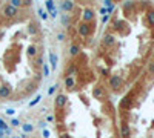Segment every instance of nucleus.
Wrapping results in <instances>:
<instances>
[{
    "label": "nucleus",
    "mask_w": 154,
    "mask_h": 138,
    "mask_svg": "<svg viewBox=\"0 0 154 138\" xmlns=\"http://www.w3.org/2000/svg\"><path fill=\"white\" fill-rule=\"evenodd\" d=\"M11 124H12V126H19V120H15V118H12V121H11Z\"/></svg>",
    "instance_id": "26"
},
{
    "label": "nucleus",
    "mask_w": 154,
    "mask_h": 138,
    "mask_svg": "<svg viewBox=\"0 0 154 138\" xmlns=\"http://www.w3.org/2000/svg\"><path fill=\"white\" fill-rule=\"evenodd\" d=\"M0 86H2V85H0Z\"/></svg>",
    "instance_id": "33"
},
{
    "label": "nucleus",
    "mask_w": 154,
    "mask_h": 138,
    "mask_svg": "<svg viewBox=\"0 0 154 138\" xmlns=\"http://www.w3.org/2000/svg\"><path fill=\"white\" fill-rule=\"evenodd\" d=\"M56 88H57V86H51V88L48 89V94H49V95H52L54 92H56Z\"/></svg>",
    "instance_id": "20"
},
{
    "label": "nucleus",
    "mask_w": 154,
    "mask_h": 138,
    "mask_svg": "<svg viewBox=\"0 0 154 138\" xmlns=\"http://www.w3.org/2000/svg\"><path fill=\"white\" fill-rule=\"evenodd\" d=\"M29 32H31V34H34V32H35V28H34V25H32V23L29 25Z\"/></svg>",
    "instance_id": "25"
},
{
    "label": "nucleus",
    "mask_w": 154,
    "mask_h": 138,
    "mask_svg": "<svg viewBox=\"0 0 154 138\" xmlns=\"http://www.w3.org/2000/svg\"><path fill=\"white\" fill-rule=\"evenodd\" d=\"M60 138H71L68 134H60Z\"/></svg>",
    "instance_id": "31"
},
{
    "label": "nucleus",
    "mask_w": 154,
    "mask_h": 138,
    "mask_svg": "<svg viewBox=\"0 0 154 138\" xmlns=\"http://www.w3.org/2000/svg\"><path fill=\"white\" fill-rule=\"evenodd\" d=\"M43 137L48 138V137H49V131H43Z\"/></svg>",
    "instance_id": "30"
},
{
    "label": "nucleus",
    "mask_w": 154,
    "mask_h": 138,
    "mask_svg": "<svg viewBox=\"0 0 154 138\" xmlns=\"http://www.w3.org/2000/svg\"><path fill=\"white\" fill-rule=\"evenodd\" d=\"M23 131H25V132H32V126H31V124H25V126H23Z\"/></svg>",
    "instance_id": "18"
},
{
    "label": "nucleus",
    "mask_w": 154,
    "mask_h": 138,
    "mask_svg": "<svg viewBox=\"0 0 154 138\" xmlns=\"http://www.w3.org/2000/svg\"><path fill=\"white\" fill-rule=\"evenodd\" d=\"M148 69H150V72H154V61H151V63H150Z\"/></svg>",
    "instance_id": "23"
},
{
    "label": "nucleus",
    "mask_w": 154,
    "mask_h": 138,
    "mask_svg": "<svg viewBox=\"0 0 154 138\" xmlns=\"http://www.w3.org/2000/svg\"><path fill=\"white\" fill-rule=\"evenodd\" d=\"M0 129H6V124H5L3 120H0Z\"/></svg>",
    "instance_id": "27"
},
{
    "label": "nucleus",
    "mask_w": 154,
    "mask_h": 138,
    "mask_svg": "<svg viewBox=\"0 0 154 138\" xmlns=\"http://www.w3.org/2000/svg\"><path fill=\"white\" fill-rule=\"evenodd\" d=\"M49 61H51V68L56 69L57 68V54L54 52V51L49 52Z\"/></svg>",
    "instance_id": "8"
},
{
    "label": "nucleus",
    "mask_w": 154,
    "mask_h": 138,
    "mask_svg": "<svg viewBox=\"0 0 154 138\" xmlns=\"http://www.w3.org/2000/svg\"><path fill=\"white\" fill-rule=\"evenodd\" d=\"M66 100H68V97H66V95L59 94V95L56 97V107H57V109H62L63 106L66 104Z\"/></svg>",
    "instance_id": "4"
},
{
    "label": "nucleus",
    "mask_w": 154,
    "mask_h": 138,
    "mask_svg": "<svg viewBox=\"0 0 154 138\" xmlns=\"http://www.w3.org/2000/svg\"><path fill=\"white\" fill-rule=\"evenodd\" d=\"M40 15H42V18H43V20H45V18H48V15L45 14V11H42V9H40Z\"/></svg>",
    "instance_id": "28"
},
{
    "label": "nucleus",
    "mask_w": 154,
    "mask_h": 138,
    "mask_svg": "<svg viewBox=\"0 0 154 138\" xmlns=\"http://www.w3.org/2000/svg\"><path fill=\"white\" fill-rule=\"evenodd\" d=\"M17 12H19V9L14 8V6H11V5L3 6V15H5L6 18H12V17H15Z\"/></svg>",
    "instance_id": "1"
},
{
    "label": "nucleus",
    "mask_w": 154,
    "mask_h": 138,
    "mask_svg": "<svg viewBox=\"0 0 154 138\" xmlns=\"http://www.w3.org/2000/svg\"><path fill=\"white\" fill-rule=\"evenodd\" d=\"M46 118H48V121H54V115H48Z\"/></svg>",
    "instance_id": "32"
},
{
    "label": "nucleus",
    "mask_w": 154,
    "mask_h": 138,
    "mask_svg": "<svg viewBox=\"0 0 154 138\" xmlns=\"http://www.w3.org/2000/svg\"><path fill=\"white\" fill-rule=\"evenodd\" d=\"M43 72H45V75H49V69H48V66H46V64L43 66Z\"/></svg>",
    "instance_id": "22"
},
{
    "label": "nucleus",
    "mask_w": 154,
    "mask_h": 138,
    "mask_svg": "<svg viewBox=\"0 0 154 138\" xmlns=\"http://www.w3.org/2000/svg\"><path fill=\"white\" fill-rule=\"evenodd\" d=\"M62 22L65 23V25H68V23H69V18H68V15H63V17H62Z\"/></svg>",
    "instance_id": "21"
},
{
    "label": "nucleus",
    "mask_w": 154,
    "mask_h": 138,
    "mask_svg": "<svg viewBox=\"0 0 154 138\" xmlns=\"http://www.w3.org/2000/svg\"><path fill=\"white\" fill-rule=\"evenodd\" d=\"M79 34L82 37H88L89 34H91V28H89L88 23H80L79 25Z\"/></svg>",
    "instance_id": "2"
},
{
    "label": "nucleus",
    "mask_w": 154,
    "mask_h": 138,
    "mask_svg": "<svg viewBox=\"0 0 154 138\" xmlns=\"http://www.w3.org/2000/svg\"><path fill=\"white\" fill-rule=\"evenodd\" d=\"M26 52H28V55H29V57H34V55H35V52H37V49H35V46H34V45H31L29 48L26 49Z\"/></svg>",
    "instance_id": "15"
},
{
    "label": "nucleus",
    "mask_w": 154,
    "mask_h": 138,
    "mask_svg": "<svg viewBox=\"0 0 154 138\" xmlns=\"http://www.w3.org/2000/svg\"><path fill=\"white\" fill-rule=\"evenodd\" d=\"M74 8V2H63L62 3V9L63 11H71Z\"/></svg>",
    "instance_id": "9"
},
{
    "label": "nucleus",
    "mask_w": 154,
    "mask_h": 138,
    "mask_svg": "<svg viewBox=\"0 0 154 138\" xmlns=\"http://www.w3.org/2000/svg\"><path fill=\"white\" fill-rule=\"evenodd\" d=\"M23 3L20 2V0H12L11 2V6H14V8H19V6H22Z\"/></svg>",
    "instance_id": "17"
},
{
    "label": "nucleus",
    "mask_w": 154,
    "mask_h": 138,
    "mask_svg": "<svg viewBox=\"0 0 154 138\" xmlns=\"http://www.w3.org/2000/svg\"><path fill=\"white\" fill-rule=\"evenodd\" d=\"M122 137L123 138H128L130 137V126L128 124H123L122 126Z\"/></svg>",
    "instance_id": "13"
},
{
    "label": "nucleus",
    "mask_w": 154,
    "mask_h": 138,
    "mask_svg": "<svg viewBox=\"0 0 154 138\" xmlns=\"http://www.w3.org/2000/svg\"><path fill=\"white\" fill-rule=\"evenodd\" d=\"M40 100H42V97H40V95H39V97H37V98H35V100H34V101H32V103H31V106H34V104H35V103H39V101H40Z\"/></svg>",
    "instance_id": "24"
},
{
    "label": "nucleus",
    "mask_w": 154,
    "mask_h": 138,
    "mask_svg": "<svg viewBox=\"0 0 154 138\" xmlns=\"http://www.w3.org/2000/svg\"><path fill=\"white\" fill-rule=\"evenodd\" d=\"M103 43H105L106 46H111V45L114 43V37H113L111 34H108V35H105V37H103Z\"/></svg>",
    "instance_id": "10"
},
{
    "label": "nucleus",
    "mask_w": 154,
    "mask_h": 138,
    "mask_svg": "<svg viewBox=\"0 0 154 138\" xmlns=\"http://www.w3.org/2000/svg\"><path fill=\"white\" fill-rule=\"evenodd\" d=\"M65 86H66V89H72V88H74V78H72V77H66Z\"/></svg>",
    "instance_id": "11"
},
{
    "label": "nucleus",
    "mask_w": 154,
    "mask_h": 138,
    "mask_svg": "<svg viewBox=\"0 0 154 138\" xmlns=\"http://www.w3.org/2000/svg\"><path fill=\"white\" fill-rule=\"evenodd\" d=\"M148 22H150L151 25H154V11H150V12H148Z\"/></svg>",
    "instance_id": "16"
},
{
    "label": "nucleus",
    "mask_w": 154,
    "mask_h": 138,
    "mask_svg": "<svg viewBox=\"0 0 154 138\" xmlns=\"http://www.w3.org/2000/svg\"><path fill=\"white\" fill-rule=\"evenodd\" d=\"M46 8L51 12V17H56V8H54V3L52 2H46Z\"/></svg>",
    "instance_id": "12"
},
{
    "label": "nucleus",
    "mask_w": 154,
    "mask_h": 138,
    "mask_svg": "<svg viewBox=\"0 0 154 138\" xmlns=\"http://www.w3.org/2000/svg\"><path fill=\"white\" fill-rule=\"evenodd\" d=\"M79 51H80V48H79L77 45H72L71 48H69V54L72 55V57H74V55H77V54H79Z\"/></svg>",
    "instance_id": "14"
},
{
    "label": "nucleus",
    "mask_w": 154,
    "mask_h": 138,
    "mask_svg": "<svg viewBox=\"0 0 154 138\" xmlns=\"http://www.w3.org/2000/svg\"><path fill=\"white\" fill-rule=\"evenodd\" d=\"M11 92H12V89H11V86L9 85H3V86H0V98H8L11 95Z\"/></svg>",
    "instance_id": "3"
},
{
    "label": "nucleus",
    "mask_w": 154,
    "mask_h": 138,
    "mask_svg": "<svg viewBox=\"0 0 154 138\" xmlns=\"http://www.w3.org/2000/svg\"><path fill=\"white\" fill-rule=\"evenodd\" d=\"M93 18H94V11H93V9H89V8L85 9V11H83V20H85V23L91 22Z\"/></svg>",
    "instance_id": "6"
},
{
    "label": "nucleus",
    "mask_w": 154,
    "mask_h": 138,
    "mask_svg": "<svg viewBox=\"0 0 154 138\" xmlns=\"http://www.w3.org/2000/svg\"><path fill=\"white\" fill-rule=\"evenodd\" d=\"M110 86H111L113 89H119V88L122 86V78L117 77V75H113V77L110 78Z\"/></svg>",
    "instance_id": "5"
},
{
    "label": "nucleus",
    "mask_w": 154,
    "mask_h": 138,
    "mask_svg": "<svg viewBox=\"0 0 154 138\" xmlns=\"http://www.w3.org/2000/svg\"><path fill=\"white\" fill-rule=\"evenodd\" d=\"M93 95H94L97 100H103V98H105V91H103L102 88H94Z\"/></svg>",
    "instance_id": "7"
},
{
    "label": "nucleus",
    "mask_w": 154,
    "mask_h": 138,
    "mask_svg": "<svg viewBox=\"0 0 154 138\" xmlns=\"http://www.w3.org/2000/svg\"><path fill=\"white\" fill-rule=\"evenodd\" d=\"M57 40H60V42L65 40V34H63V32H59V34H57Z\"/></svg>",
    "instance_id": "19"
},
{
    "label": "nucleus",
    "mask_w": 154,
    "mask_h": 138,
    "mask_svg": "<svg viewBox=\"0 0 154 138\" xmlns=\"http://www.w3.org/2000/svg\"><path fill=\"white\" fill-rule=\"evenodd\" d=\"M14 112H15V110H14V109H8V110H6V114H8V115H12Z\"/></svg>",
    "instance_id": "29"
}]
</instances>
